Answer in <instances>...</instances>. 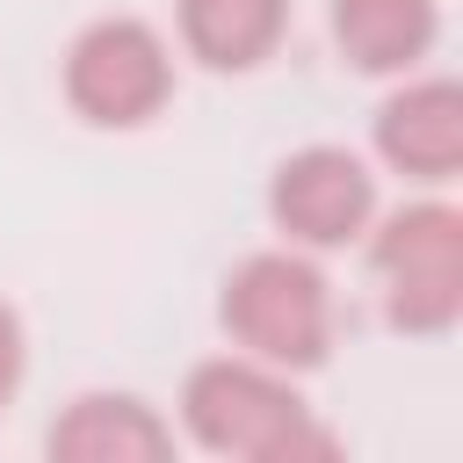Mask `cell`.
<instances>
[{
    "mask_svg": "<svg viewBox=\"0 0 463 463\" xmlns=\"http://www.w3.org/2000/svg\"><path fill=\"white\" fill-rule=\"evenodd\" d=\"M369 268L383 282V318L398 333H449L463 318V210L405 203L369 232Z\"/></svg>",
    "mask_w": 463,
    "mask_h": 463,
    "instance_id": "cell-3",
    "label": "cell"
},
{
    "mask_svg": "<svg viewBox=\"0 0 463 463\" xmlns=\"http://www.w3.org/2000/svg\"><path fill=\"white\" fill-rule=\"evenodd\" d=\"M181 427L210 456H239V463H282V456H326L333 449V434L311 427V405L297 398L289 369H268L239 347L188 369Z\"/></svg>",
    "mask_w": 463,
    "mask_h": 463,
    "instance_id": "cell-1",
    "label": "cell"
},
{
    "mask_svg": "<svg viewBox=\"0 0 463 463\" xmlns=\"http://www.w3.org/2000/svg\"><path fill=\"white\" fill-rule=\"evenodd\" d=\"M22 376H29V333H22V311L0 304V405H14Z\"/></svg>",
    "mask_w": 463,
    "mask_h": 463,
    "instance_id": "cell-10",
    "label": "cell"
},
{
    "mask_svg": "<svg viewBox=\"0 0 463 463\" xmlns=\"http://www.w3.org/2000/svg\"><path fill=\"white\" fill-rule=\"evenodd\" d=\"M376 152L405 181H456L463 166V87L456 80H405L376 109Z\"/></svg>",
    "mask_w": 463,
    "mask_h": 463,
    "instance_id": "cell-6",
    "label": "cell"
},
{
    "mask_svg": "<svg viewBox=\"0 0 463 463\" xmlns=\"http://www.w3.org/2000/svg\"><path fill=\"white\" fill-rule=\"evenodd\" d=\"M441 36V0H333V43L354 72H412Z\"/></svg>",
    "mask_w": 463,
    "mask_h": 463,
    "instance_id": "cell-8",
    "label": "cell"
},
{
    "mask_svg": "<svg viewBox=\"0 0 463 463\" xmlns=\"http://www.w3.org/2000/svg\"><path fill=\"white\" fill-rule=\"evenodd\" d=\"M174 94V51L137 14H101L65 43V101L94 130H137Z\"/></svg>",
    "mask_w": 463,
    "mask_h": 463,
    "instance_id": "cell-4",
    "label": "cell"
},
{
    "mask_svg": "<svg viewBox=\"0 0 463 463\" xmlns=\"http://www.w3.org/2000/svg\"><path fill=\"white\" fill-rule=\"evenodd\" d=\"M43 449L51 463H159L174 456V427L130 391H87L51 420Z\"/></svg>",
    "mask_w": 463,
    "mask_h": 463,
    "instance_id": "cell-7",
    "label": "cell"
},
{
    "mask_svg": "<svg viewBox=\"0 0 463 463\" xmlns=\"http://www.w3.org/2000/svg\"><path fill=\"white\" fill-rule=\"evenodd\" d=\"M289 29V0H181V43L210 72H253L275 58Z\"/></svg>",
    "mask_w": 463,
    "mask_h": 463,
    "instance_id": "cell-9",
    "label": "cell"
},
{
    "mask_svg": "<svg viewBox=\"0 0 463 463\" xmlns=\"http://www.w3.org/2000/svg\"><path fill=\"white\" fill-rule=\"evenodd\" d=\"M268 217H275V232L289 246L333 253V246H347V239H362L376 224V174L347 145H304V152H289L275 166Z\"/></svg>",
    "mask_w": 463,
    "mask_h": 463,
    "instance_id": "cell-5",
    "label": "cell"
},
{
    "mask_svg": "<svg viewBox=\"0 0 463 463\" xmlns=\"http://www.w3.org/2000/svg\"><path fill=\"white\" fill-rule=\"evenodd\" d=\"M217 326L232 333L239 354L268 369H318L333 347V282L304 246H260L224 275Z\"/></svg>",
    "mask_w": 463,
    "mask_h": 463,
    "instance_id": "cell-2",
    "label": "cell"
}]
</instances>
